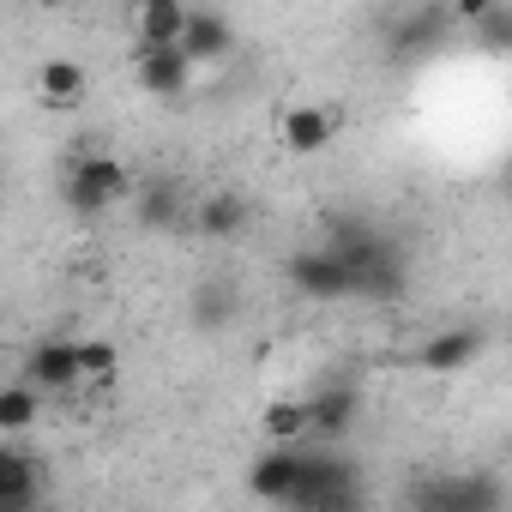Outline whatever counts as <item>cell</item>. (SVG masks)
<instances>
[{
	"label": "cell",
	"mask_w": 512,
	"mask_h": 512,
	"mask_svg": "<svg viewBox=\"0 0 512 512\" xmlns=\"http://www.w3.org/2000/svg\"><path fill=\"white\" fill-rule=\"evenodd\" d=\"M61 193H67V205H73L79 217H103L115 199L133 193V169H127L121 157H109V151H91V157H79V163L67 169Z\"/></svg>",
	"instance_id": "obj_1"
},
{
	"label": "cell",
	"mask_w": 512,
	"mask_h": 512,
	"mask_svg": "<svg viewBox=\"0 0 512 512\" xmlns=\"http://www.w3.org/2000/svg\"><path fill=\"white\" fill-rule=\"evenodd\" d=\"M199 61L181 49V43H163V49H133V79L145 97H181L193 85Z\"/></svg>",
	"instance_id": "obj_2"
},
{
	"label": "cell",
	"mask_w": 512,
	"mask_h": 512,
	"mask_svg": "<svg viewBox=\"0 0 512 512\" xmlns=\"http://www.w3.org/2000/svg\"><path fill=\"white\" fill-rule=\"evenodd\" d=\"M278 139L296 157H320L338 139V109H326V103H290L284 121H278Z\"/></svg>",
	"instance_id": "obj_3"
},
{
	"label": "cell",
	"mask_w": 512,
	"mask_h": 512,
	"mask_svg": "<svg viewBox=\"0 0 512 512\" xmlns=\"http://www.w3.org/2000/svg\"><path fill=\"white\" fill-rule=\"evenodd\" d=\"M290 284H296L302 296H320V302H332V296H356V272L338 260L332 247H320V253H296V260H290Z\"/></svg>",
	"instance_id": "obj_4"
},
{
	"label": "cell",
	"mask_w": 512,
	"mask_h": 512,
	"mask_svg": "<svg viewBox=\"0 0 512 512\" xmlns=\"http://www.w3.org/2000/svg\"><path fill=\"white\" fill-rule=\"evenodd\" d=\"M302 452L296 446H278L272 440V452L266 458H253V470H247V488L260 494V500H272V506H290V494H296V482H302Z\"/></svg>",
	"instance_id": "obj_5"
},
{
	"label": "cell",
	"mask_w": 512,
	"mask_h": 512,
	"mask_svg": "<svg viewBox=\"0 0 512 512\" xmlns=\"http://www.w3.org/2000/svg\"><path fill=\"white\" fill-rule=\"evenodd\" d=\"M187 19H193L187 0H133V43L139 49L181 43L187 37Z\"/></svg>",
	"instance_id": "obj_6"
},
{
	"label": "cell",
	"mask_w": 512,
	"mask_h": 512,
	"mask_svg": "<svg viewBox=\"0 0 512 512\" xmlns=\"http://www.w3.org/2000/svg\"><path fill=\"white\" fill-rule=\"evenodd\" d=\"M25 380H37L43 392H67V386H79V380H85V368H79V344H67V338H43V344L31 350V362H25Z\"/></svg>",
	"instance_id": "obj_7"
},
{
	"label": "cell",
	"mask_w": 512,
	"mask_h": 512,
	"mask_svg": "<svg viewBox=\"0 0 512 512\" xmlns=\"http://www.w3.org/2000/svg\"><path fill=\"white\" fill-rule=\"evenodd\" d=\"M344 500H356L350 464L308 458V464H302V482H296V494H290V506H344Z\"/></svg>",
	"instance_id": "obj_8"
},
{
	"label": "cell",
	"mask_w": 512,
	"mask_h": 512,
	"mask_svg": "<svg viewBox=\"0 0 512 512\" xmlns=\"http://www.w3.org/2000/svg\"><path fill=\"white\" fill-rule=\"evenodd\" d=\"M85 91H91V73H85L73 55H49V61L37 67V97H43L49 109H79Z\"/></svg>",
	"instance_id": "obj_9"
},
{
	"label": "cell",
	"mask_w": 512,
	"mask_h": 512,
	"mask_svg": "<svg viewBox=\"0 0 512 512\" xmlns=\"http://www.w3.org/2000/svg\"><path fill=\"white\" fill-rule=\"evenodd\" d=\"M476 356H482V332L476 326H452V332H434L422 344V368H434V374H458Z\"/></svg>",
	"instance_id": "obj_10"
},
{
	"label": "cell",
	"mask_w": 512,
	"mask_h": 512,
	"mask_svg": "<svg viewBox=\"0 0 512 512\" xmlns=\"http://www.w3.org/2000/svg\"><path fill=\"white\" fill-rule=\"evenodd\" d=\"M181 49H187V55L205 67V61H223V55L235 49V31H229V19H223V13H211V7H193Z\"/></svg>",
	"instance_id": "obj_11"
},
{
	"label": "cell",
	"mask_w": 512,
	"mask_h": 512,
	"mask_svg": "<svg viewBox=\"0 0 512 512\" xmlns=\"http://www.w3.org/2000/svg\"><path fill=\"white\" fill-rule=\"evenodd\" d=\"M308 422H314V440H338V434H350V422H356V392H350V386L314 392V398H308Z\"/></svg>",
	"instance_id": "obj_12"
},
{
	"label": "cell",
	"mask_w": 512,
	"mask_h": 512,
	"mask_svg": "<svg viewBox=\"0 0 512 512\" xmlns=\"http://www.w3.org/2000/svg\"><path fill=\"white\" fill-rule=\"evenodd\" d=\"M0 506H7V512L37 506V470H31V458L13 452V446H0Z\"/></svg>",
	"instance_id": "obj_13"
},
{
	"label": "cell",
	"mask_w": 512,
	"mask_h": 512,
	"mask_svg": "<svg viewBox=\"0 0 512 512\" xmlns=\"http://www.w3.org/2000/svg\"><path fill=\"white\" fill-rule=\"evenodd\" d=\"M43 416V386L37 380H13L0 392V434H25Z\"/></svg>",
	"instance_id": "obj_14"
},
{
	"label": "cell",
	"mask_w": 512,
	"mask_h": 512,
	"mask_svg": "<svg viewBox=\"0 0 512 512\" xmlns=\"http://www.w3.org/2000/svg\"><path fill=\"white\" fill-rule=\"evenodd\" d=\"M241 217H247L241 193H211V199H199V205H193V229H199V235H211V241L235 235V229H241Z\"/></svg>",
	"instance_id": "obj_15"
},
{
	"label": "cell",
	"mask_w": 512,
	"mask_h": 512,
	"mask_svg": "<svg viewBox=\"0 0 512 512\" xmlns=\"http://www.w3.org/2000/svg\"><path fill=\"white\" fill-rule=\"evenodd\" d=\"M260 428H266V440H278V446L308 440V434H314V422H308V398H272Z\"/></svg>",
	"instance_id": "obj_16"
},
{
	"label": "cell",
	"mask_w": 512,
	"mask_h": 512,
	"mask_svg": "<svg viewBox=\"0 0 512 512\" xmlns=\"http://www.w3.org/2000/svg\"><path fill=\"white\" fill-rule=\"evenodd\" d=\"M79 368H85L91 386H109V380L121 374V344H115V338H85V344H79Z\"/></svg>",
	"instance_id": "obj_17"
},
{
	"label": "cell",
	"mask_w": 512,
	"mask_h": 512,
	"mask_svg": "<svg viewBox=\"0 0 512 512\" xmlns=\"http://www.w3.org/2000/svg\"><path fill=\"white\" fill-rule=\"evenodd\" d=\"M139 223L145 229H175L181 223V193L175 187H145L139 193Z\"/></svg>",
	"instance_id": "obj_18"
},
{
	"label": "cell",
	"mask_w": 512,
	"mask_h": 512,
	"mask_svg": "<svg viewBox=\"0 0 512 512\" xmlns=\"http://www.w3.org/2000/svg\"><path fill=\"white\" fill-rule=\"evenodd\" d=\"M476 31H482V43H488V49H512V7H494Z\"/></svg>",
	"instance_id": "obj_19"
},
{
	"label": "cell",
	"mask_w": 512,
	"mask_h": 512,
	"mask_svg": "<svg viewBox=\"0 0 512 512\" xmlns=\"http://www.w3.org/2000/svg\"><path fill=\"white\" fill-rule=\"evenodd\" d=\"M494 7H500V0H452V13H458V19H464L470 31H476V25H482V19H488Z\"/></svg>",
	"instance_id": "obj_20"
},
{
	"label": "cell",
	"mask_w": 512,
	"mask_h": 512,
	"mask_svg": "<svg viewBox=\"0 0 512 512\" xmlns=\"http://www.w3.org/2000/svg\"><path fill=\"white\" fill-rule=\"evenodd\" d=\"M97 7H133V0H97Z\"/></svg>",
	"instance_id": "obj_21"
},
{
	"label": "cell",
	"mask_w": 512,
	"mask_h": 512,
	"mask_svg": "<svg viewBox=\"0 0 512 512\" xmlns=\"http://www.w3.org/2000/svg\"><path fill=\"white\" fill-rule=\"evenodd\" d=\"M506 452H512V446H506Z\"/></svg>",
	"instance_id": "obj_22"
},
{
	"label": "cell",
	"mask_w": 512,
	"mask_h": 512,
	"mask_svg": "<svg viewBox=\"0 0 512 512\" xmlns=\"http://www.w3.org/2000/svg\"><path fill=\"white\" fill-rule=\"evenodd\" d=\"M506 187H512V181H506Z\"/></svg>",
	"instance_id": "obj_23"
}]
</instances>
